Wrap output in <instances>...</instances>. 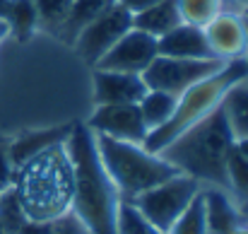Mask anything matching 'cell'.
Here are the masks:
<instances>
[{"instance_id":"obj_1","label":"cell","mask_w":248,"mask_h":234,"mask_svg":"<svg viewBox=\"0 0 248 234\" xmlns=\"http://www.w3.org/2000/svg\"><path fill=\"white\" fill-rule=\"evenodd\" d=\"M73 162V205L70 210L92 234H116L121 193L106 174L96 150L94 131L87 123H75L65 140Z\"/></svg>"},{"instance_id":"obj_2","label":"cell","mask_w":248,"mask_h":234,"mask_svg":"<svg viewBox=\"0 0 248 234\" xmlns=\"http://www.w3.org/2000/svg\"><path fill=\"white\" fill-rule=\"evenodd\" d=\"M234 133L227 118L224 106L219 104L212 114L193 123L176 140H171L157 155L176 167L181 174L193 176L202 186H217L229 191L227 179V157L234 148Z\"/></svg>"},{"instance_id":"obj_3","label":"cell","mask_w":248,"mask_h":234,"mask_svg":"<svg viewBox=\"0 0 248 234\" xmlns=\"http://www.w3.org/2000/svg\"><path fill=\"white\" fill-rule=\"evenodd\" d=\"M12 188L29 220L51 222L73 205V162L65 143L27 159L15 169Z\"/></svg>"},{"instance_id":"obj_4","label":"cell","mask_w":248,"mask_h":234,"mask_svg":"<svg viewBox=\"0 0 248 234\" xmlns=\"http://www.w3.org/2000/svg\"><path fill=\"white\" fill-rule=\"evenodd\" d=\"M244 75H248V58H236V61H227L217 73L207 75L205 80L190 84L183 94L176 97V109L171 114V118L166 121L164 126L155 128L147 133L142 148L150 152H162L171 140H176L183 131H188L193 123H198L200 118H205L207 114H212L224 94L229 92V87L241 80Z\"/></svg>"},{"instance_id":"obj_5","label":"cell","mask_w":248,"mask_h":234,"mask_svg":"<svg viewBox=\"0 0 248 234\" xmlns=\"http://www.w3.org/2000/svg\"><path fill=\"white\" fill-rule=\"evenodd\" d=\"M94 138H96L101 164L106 174L111 176V181L116 184L121 201H130L145 193L147 188L178 174L176 167H171L166 159L145 150L138 143H123V140H113L108 135H96V133Z\"/></svg>"},{"instance_id":"obj_6","label":"cell","mask_w":248,"mask_h":234,"mask_svg":"<svg viewBox=\"0 0 248 234\" xmlns=\"http://www.w3.org/2000/svg\"><path fill=\"white\" fill-rule=\"evenodd\" d=\"M202 184L195 181L188 174H176L162 184L147 188L145 193L130 198L128 203L162 234L169 232V227L183 215V210L190 205V201L200 193Z\"/></svg>"},{"instance_id":"obj_7","label":"cell","mask_w":248,"mask_h":234,"mask_svg":"<svg viewBox=\"0 0 248 234\" xmlns=\"http://www.w3.org/2000/svg\"><path fill=\"white\" fill-rule=\"evenodd\" d=\"M224 66V61L210 58V61H195V58H169L157 56L150 68L142 73L147 89H159L166 94H183L190 84L205 80L207 75L217 73Z\"/></svg>"},{"instance_id":"obj_8","label":"cell","mask_w":248,"mask_h":234,"mask_svg":"<svg viewBox=\"0 0 248 234\" xmlns=\"http://www.w3.org/2000/svg\"><path fill=\"white\" fill-rule=\"evenodd\" d=\"M130 29H133V15L123 5L116 2L108 10H104L99 17H94L89 24H84L73 44H75L80 58L87 66L94 68L106 56V51Z\"/></svg>"},{"instance_id":"obj_9","label":"cell","mask_w":248,"mask_h":234,"mask_svg":"<svg viewBox=\"0 0 248 234\" xmlns=\"http://www.w3.org/2000/svg\"><path fill=\"white\" fill-rule=\"evenodd\" d=\"M157 56H159L157 39L133 27L130 32H125V34L106 51V56H104L94 68L142 75Z\"/></svg>"},{"instance_id":"obj_10","label":"cell","mask_w":248,"mask_h":234,"mask_svg":"<svg viewBox=\"0 0 248 234\" xmlns=\"http://www.w3.org/2000/svg\"><path fill=\"white\" fill-rule=\"evenodd\" d=\"M87 126L96 135H108L113 140L123 143H138L142 145L147 138V126L140 116L138 104H104L96 106Z\"/></svg>"},{"instance_id":"obj_11","label":"cell","mask_w":248,"mask_h":234,"mask_svg":"<svg viewBox=\"0 0 248 234\" xmlns=\"http://www.w3.org/2000/svg\"><path fill=\"white\" fill-rule=\"evenodd\" d=\"M202 32H205L207 46L215 53V58L227 63V61H236V58L248 56L246 24H244L241 15L222 10L207 27H202Z\"/></svg>"},{"instance_id":"obj_12","label":"cell","mask_w":248,"mask_h":234,"mask_svg":"<svg viewBox=\"0 0 248 234\" xmlns=\"http://www.w3.org/2000/svg\"><path fill=\"white\" fill-rule=\"evenodd\" d=\"M94 104L104 106V104H138L145 92L147 84L142 75H133V73H116V70H99L94 68Z\"/></svg>"},{"instance_id":"obj_13","label":"cell","mask_w":248,"mask_h":234,"mask_svg":"<svg viewBox=\"0 0 248 234\" xmlns=\"http://www.w3.org/2000/svg\"><path fill=\"white\" fill-rule=\"evenodd\" d=\"M157 49H159V56H169V58H195V61L215 58V53L207 46L205 32L200 27L183 24V22L157 39Z\"/></svg>"},{"instance_id":"obj_14","label":"cell","mask_w":248,"mask_h":234,"mask_svg":"<svg viewBox=\"0 0 248 234\" xmlns=\"http://www.w3.org/2000/svg\"><path fill=\"white\" fill-rule=\"evenodd\" d=\"M75 123H63V126H53V128H41V131H29V133H22L17 138L10 140V159H12V167L17 169L19 164H24L27 159L41 155L44 150L58 145V143H65L73 133Z\"/></svg>"},{"instance_id":"obj_15","label":"cell","mask_w":248,"mask_h":234,"mask_svg":"<svg viewBox=\"0 0 248 234\" xmlns=\"http://www.w3.org/2000/svg\"><path fill=\"white\" fill-rule=\"evenodd\" d=\"M202 201L210 234H232L244 225V215L232 203L229 191L217 186H202Z\"/></svg>"},{"instance_id":"obj_16","label":"cell","mask_w":248,"mask_h":234,"mask_svg":"<svg viewBox=\"0 0 248 234\" xmlns=\"http://www.w3.org/2000/svg\"><path fill=\"white\" fill-rule=\"evenodd\" d=\"M183 19H181V12H178V5L176 0H159L140 12L133 15V27L159 39L164 36L166 32H171L173 27H178Z\"/></svg>"},{"instance_id":"obj_17","label":"cell","mask_w":248,"mask_h":234,"mask_svg":"<svg viewBox=\"0 0 248 234\" xmlns=\"http://www.w3.org/2000/svg\"><path fill=\"white\" fill-rule=\"evenodd\" d=\"M234 138L248 135V75L236 80L222 99Z\"/></svg>"},{"instance_id":"obj_18","label":"cell","mask_w":248,"mask_h":234,"mask_svg":"<svg viewBox=\"0 0 248 234\" xmlns=\"http://www.w3.org/2000/svg\"><path fill=\"white\" fill-rule=\"evenodd\" d=\"M138 109H140V116H142L147 131H155L171 118V114L176 109V97L159 92V89H147L145 97L138 101Z\"/></svg>"},{"instance_id":"obj_19","label":"cell","mask_w":248,"mask_h":234,"mask_svg":"<svg viewBox=\"0 0 248 234\" xmlns=\"http://www.w3.org/2000/svg\"><path fill=\"white\" fill-rule=\"evenodd\" d=\"M111 5H116V0H73L70 5V15L61 29V34L65 36V41H75V36L80 34L84 24H89L94 17H99L104 10H108Z\"/></svg>"},{"instance_id":"obj_20","label":"cell","mask_w":248,"mask_h":234,"mask_svg":"<svg viewBox=\"0 0 248 234\" xmlns=\"http://www.w3.org/2000/svg\"><path fill=\"white\" fill-rule=\"evenodd\" d=\"M7 29L15 39L27 41L41 24H39V15L31 0H10V10H7Z\"/></svg>"},{"instance_id":"obj_21","label":"cell","mask_w":248,"mask_h":234,"mask_svg":"<svg viewBox=\"0 0 248 234\" xmlns=\"http://www.w3.org/2000/svg\"><path fill=\"white\" fill-rule=\"evenodd\" d=\"M178 12L183 24H193V27H207L222 10L224 2L222 0H176Z\"/></svg>"},{"instance_id":"obj_22","label":"cell","mask_w":248,"mask_h":234,"mask_svg":"<svg viewBox=\"0 0 248 234\" xmlns=\"http://www.w3.org/2000/svg\"><path fill=\"white\" fill-rule=\"evenodd\" d=\"M166 234H210L207 232V220H205L202 188H200V193L190 201V205L183 210V215L169 227Z\"/></svg>"},{"instance_id":"obj_23","label":"cell","mask_w":248,"mask_h":234,"mask_svg":"<svg viewBox=\"0 0 248 234\" xmlns=\"http://www.w3.org/2000/svg\"><path fill=\"white\" fill-rule=\"evenodd\" d=\"M29 217L24 215L22 205H19V198L15 193V188H5L0 191V227L5 234H17L19 227L27 222Z\"/></svg>"},{"instance_id":"obj_24","label":"cell","mask_w":248,"mask_h":234,"mask_svg":"<svg viewBox=\"0 0 248 234\" xmlns=\"http://www.w3.org/2000/svg\"><path fill=\"white\" fill-rule=\"evenodd\" d=\"M116 234H162L157 227H152L128 201H121L118 217H116Z\"/></svg>"},{"instance_id":"obj_25","label":"cell","mask_w":248,"mask_h":234,"mask_svg":"<svg viewBox=\"0 0 248 234\" xmlns=\"http://www.w3.org/2000/svg\"><path fill=\"white\" fill-rule=\"evenodd\" d=\"M39 15V24L44 27H53V29H63L68 15H70V5L73 0H31Z\"/></svg>"},{"instance_id":"obj_26","label":"cell","mask_w":248,"mask_h":234,"mask_svg":"<svg viewBox=\"0 0 248 234\" xmlns=\"http://www.w3.org/2000/svg\"><path fill=\"white\" fill-rule=\"evenodd\" d=\"M227 179H229V191L248 201V159L236 148H232L227 157Z\"/></svg>"},{"instance_id":"obj_27","label":"cell","mask_w":248,"mask_h":234,"mask_svg":"<svg viewBox=\"0 0 248 234\" xmlns=\"http://www.w3.org/2000/svg\"><path fill=\"white\" fill-rule=\"evenodd\" d=\"M48 234H92V232L87 230V225H84L73 210H68L65 215L51 220V230H48Z\"/></svg>"},{"instance_id":"obj_28","label":"cell","mask_w":248,"mask_h":234,"mask_svg":"<svg viewBox=\"0 0 248 234\" xmlns=\"http://www.w3.org/2000/svg\"><path fill=\"white\" fill-rule=\"evenodd\" d=\"M12 176H15V167L10 159V138L0 135V191L12 186Z\"/></svg>"},{"instance_id":"obj_29","label":"cell","mask_w":248,"mask_h":234,"mask_svg":"<svg viewBox=\"0 0 248 234\" xmlns=\"http://www.w3.org/2000/svg\"><path fill=\"white\" fill-rule=\"evenodd\" d=\"M51 222H36V220H27L17 234H48Z\"/></svg>"},{"instance_id":"obj_30","label":"cell","mask_w":248,"mask_h":234,"mask_svg":"<svg viewBox=\"0 0 248 234\" xmlns=\"http://www.w3.org/2000/svg\"><path fill=\"white\" fill-rule=\"evenodd\" d=\"M118 5H123L130 15H135V12H140V10H145V7H150V5H155V2H159V0H116Z\"/></svg>"},{"instance_id":"obj_31","label":"cell","mask_w":248,"mask_h":234,"mask_svg":"<svg viewBox=\"0 0 248 234\" xmlns=\"http://www.w3.org/2000/svg\"><path fill=\"white\" fill-rule=\"evenodd\" d=\"M234 148H236V150H239V152L248 159V135H244V138H236V140H234Z\"/></svg>"},{"instance_id":"obj_32","label":"cell","mask_w":248,"mask_h":234,"mask_svg":"<svg viewBox=\"0 0 248 234\" xmlns=\"http://www.w3.org/2000/svg\"><path fill=\"white\" fill-rule=\"evenodd\" d=\"M7 36H10V29H7V22H5V19H0V44H2V41H5Z\"/></svg>"},{"instance_id":"obj_33","label":"cell","mask_w":248,"mask_h":234,"mask_svg":"<svg viewBox=\"0 0 248 234\" xmlns=\"http://www.w3.org/2000/svg\"><path fill=\"white\" fill-rule=\"evenodd\" d=\"M7 10H10V0H0V19L7 17Z\"/></svg>"},{"instance_id":"obj_34","label":"cell","mask_w":248,"mask_h":234,"mask_svg":"<svg viewBox=\"0 0 248 234\" xmlns=\"http://www.w3.org/2000/svg\"><path fill=\"white\" fill-rule=\"evenodd\" d=\"M232 234H248V227H244V225H241V227H239L236 232H232Z\"/></svg>"},{"instance_id":"obj_35","label":"cell","mask_w":248,"mask_h":234,"mask_svg":"<svg viewBox=\"0 0 248 234\" xmlns=\"http://www.w3.org/2000/svg\"><path fill=\"white\" fill-rule=\"evenodd\" d=\"M234 2H236V5H241V7H244V5H248V0H234Z\"/></svg>"},{"instance_id":"obj_36","label":"cell","mask_w":248,"mask_h":234,"mask_svg":"<svg viewBox=\"0 0 248 234\" xmlns=\"http://www.w3.org/2000/svg\"><path fill=\"white\" fill-rule=\"evenodd\" d=\"M241 10H244V12H241V15H244V17H248V5H244V7H241Z\"/></svg>"},{"instance_id":"obj_37","label":"cell","mask_w":248,"mask_h":234,"mask_svg":"<svg viewBox=\"0 0 248 234\" xmlns=\"http://www.w3.org/2000/svg\"><path fill=\"white\" fill-rule=\"evenodd\" d=\"M244 17V15H241ZM244 24H246V36H248V17H244Z\"/></svg>"},{"instance_id":"obj_38","label":"cell","mask_w":248,"mask_h":234,"mask_svg":"<svg viewBox=\"0 0 248 234\" xmlns=\"http://www.w3.org/2000/svg\"><path fill=\"white\" fill-rule=\"evenodd\" d=\"M222 2H224V5H232V2H234V0H222Z\"/></svg>"},{"instance_id":"obj_39","label":"cell","mask_w":248,"mask_h":234,"mask_svg":"<svg viewBox=\"0 0 248 234\" xmlns=\"http://www.w3.org/2000/svg\"><path fill=\"white\" fill-rule=\"evenodd\" d=\"M0 234H5V232H2V227H0Z\"/></svg>"},{"instance_id":"obj_40","label":"cell","mask_w":248,"mask_h":234,"mask_svg":"<svg viewBox=\"0 0 248 234\" xmlns=\"http://www.w3.org/2000/svg\"><path fill=\"white\" fill-rule=\"evenodd\" d=\"M246 203H248V201H246Z\"/></svg>"},{"instance_id":"obj_41","label":"cell","mask_w":248,"mask_h":234,"mask_svg":"<svg viewBox=\"0 0 248 234\" xmlns=\"http://www.w3.org/2000/svg\"><path fill=\"white\" fill-rule=\"evenodd\" d=\"M246 58H248V56H246Z\"/></svg>"}]
</instances>
